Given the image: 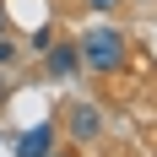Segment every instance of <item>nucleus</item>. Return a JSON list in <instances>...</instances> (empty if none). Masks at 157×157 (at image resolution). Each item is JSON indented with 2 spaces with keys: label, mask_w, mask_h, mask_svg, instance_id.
<instances>
[{
  "label": "nucleus",
  "mask_w": 157,
  "mask_h": 157,
  "mask_svg": "<svg viewBox=\"0 0 157 157\" xmlns=\"http://www.w3.org/2000/svg\"><path fill=\"white\" fill-rule=\"evenodd\" d=\"M16 54H22V49L11 44V16H6V6H0V71L16 65Z\"/></svg>",
  "instance_id": "nucleus-5"
},
{
  "label": "nucleus",
  "mask_w": 157,
  "mask_h": 157,
  "mask_svg": "<svg viewBox=\"0 0 157 157\" xmlns=\"http://www.w3.org/2000/svg\"><path fill=\"white\" fill-rule=\"evenodd\" d=\"M49 44H54V27H49V22H44V27H33V38H27V49H33V54H44Z\"/></svg>",
  "instance_id": "nucleus-6"
},
{
  "label": "nucleus",
  "mask_w": 157,
  "mask_h": 157,
  "mask_svg": "<svg viewBox=\"0 0 157 157\" xmlns=\"http://www.w3.org/2000/svg\"><path fill=\"white\" fill-rule=\"evenodd\" d=\"M87 6H92V11H103V16H109V11H119V0H87Z\"/></svg>",
  "instance_id": "nucleus-7"
},
{
  "label": "nucleus",
  "mask_w": 157,
  "mask_h": 157,
  "mask_svg": "<svg viewBox=\"0 0 157 157\" xmlns=\"http://www.w3.org/2000/svg\"><path fill=\"white\" fill-rule=\"evenodd\" d=\"M6 98H11V81H0V109H6Z\"/></svg>",
  "instance_id": "nucleus-8"
},
{
  "label": "nucleus",
  "mask_w": 157,
  "mask_h": 157,
  "mask_svg": "<svg viewBox=\"0 0 157 157\" xmlns=\"http://www.w3.org/2000/svg\"><path fill=\"white\" fill-rule=\"evenodd\" d=\"M81 49V71H92V76H114V71H125L130 65V33L109 27V22H98L76 38Z\"/></svg>",
  "instance_id": "nucleus-1"
},
{
  "label": "nucleus",
  "mask_w": 157,
  "mask_h": 157,
  "mask_svg": "<svg viewBox=\"0 0 157 157\" xmlns=\"http://www.w3.org/2000/svg\"><path fill=\"white\" fill-rule=\"evenodd\" d=\"M60 130L71 136V146H87V141H98V136H103V109H98V103H87V98H76V103H65V114H60Z\"/></svg>",
  "instance_id": "nucleus-2"
},
{
  "label": "nucleus",
  "mask_w": 157,
  "mask_h": 157,
  "mask_svg": "<svg viewBox=\"0 0 157 157\" xmlns=\"http://www.w3.org/2000/svg\"><path fill=\"white\" fill-rule=\"evenodd\" d=\"M76 71H81L76 38H54V44L44 49V76H49V81H76Z\"/></svg>",
  "instance_id": "nucleus-3"
},
{
  "label": "nucleus",
  "mask_w": 157,
  "mask_h": 157,
  "mask_svg": "<svg viewBox=\"0 0 157 157\" xmlns=\"http://www.w3.org/2000/svg\"><path fill=\"white\" fill-rule=\"evenodd\" d=\"M60 146V119H38L16 136V157H54Z\"/></svg>",
  "instance_id": "nucleus-4"
}]
</instances>
